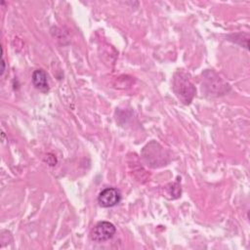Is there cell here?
Instances as JSON below:
<instances>
[{
	"instance_id": "cell-1",
	"label": "cell",
	"mask_w": 250,
	"mask_h": 250,
	"mask_svg": "<svg viewBox=\"0 0 250 250\" xmlns=\"http://www.w3.org/2000/svg\"><path fill=\"white\" fill-rule=\"evenodd\" d=\"M173 88L177 97L187 104L191 102L195 95V87L184 72H177L175 74Z\"/></svg>"
},
{
	"instance_id": "cell-2",
	"label": "cell",
	"mask_w": 250,
	"mask_h": 250,
	"mask_svg": "<svg viewBox=\"0 0 250 250\" xmlns=\"http://www.w3.org/2000/svg\"><path fill=\"white\" fill-rule=\"evenodd\" d=\"M115 231H116V229L113 224L106 221H102V222H99L93 228V229L91 230L90 236H91V239L96 242H104L112 238V236L115 234Z\"/></svg>"
},
{
	"instance_id": "cell-3",
	"label": "cell",
	"mask_w": 250,
	"mask_h": 250,
	"mask_svg": "<svg viewBox=\"0 0 250 250\" xmlns=\"http://www.w3.org/2000/svg\"><path fill=\"white\" fill-rule=\"evenodd\" d=\"M121 200V193L117 188H106L102 190L98 196L100 206L108 208L117 205Z\"/></svg>"
},
{
	"instance_id": "cell-4",
	"label": "cell",
	"mask_w": 250,
	"mask_h": 250,
	"mask_svg": "<svg viewBox=\"0 0 250 250\" xmlns=\"http://www.w3.org/2000/svg\"><path fill=\"white\" fill-rule=\"evenodd\" d=\"M32 83L41 92L49 91V84L47 79V74L43 69H36L32 73Z\"/></svg>"
},
{
	"instance_id": "cell-5",
	"label": "cell",
	"mask_w": 250,
	"mask_h": 250,
	"mask_svg": "<svg viewBox=\"0 0 250 250\" xmlns=\"http://www.w3.org/2000/svg\"><path fill=\"white\" fill-rule=\"evenodd\" d=\"M1 63H2V68H1V75H2V74H3V72H4V70H5V62H4V60H3V59H2Z\"/></svg>"
}]
</instances>
